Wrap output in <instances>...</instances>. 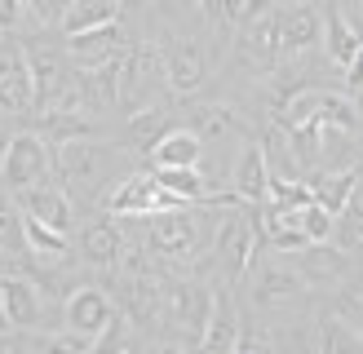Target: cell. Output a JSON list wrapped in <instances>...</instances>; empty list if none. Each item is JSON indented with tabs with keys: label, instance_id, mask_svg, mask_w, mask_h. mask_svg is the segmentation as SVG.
Masks as SVG:
<instances>
[{
	"label": "cell",
	"instance_id": "obj_30",
	"mask_svg": "<svg viewBox=\"0 0 363 354\" xmlns=\"http://www.w3.org/2000/svg\"><path fill=\"white\" fill-rule=\"evenodd\" d=\"M319 354H363V332L341 324L337 314L319 319Z\"/></svg>",
	"mask_w": 363,
	"mask_h": 354
},
{
	"label": "cell",
	"instance_id": "obj_35",
	"mask_svg": "<svg viewBox=\"0 0 363 354\" xmlns=\"http://www.w3.org/2000/svg\"><path fill=\"white\" fill-rule=\"evenodd\" d=\"M301 230H306V239L311 244H328L333 235H337V212H328L323 204H306L301 208Z\"/></svg>",
	"mask_w": 363,
	"mask_h": 354
},
{
	"label": "cell",
	"instance_id": "obj_5",
	"mask_svg": "<svg viewBox=\"0 0 363 354\" xmlns=\"http://www.w3.org/2000/svg\"><path fill=\"white\" fill-rule=\"evenodd\" d=\"M160 88H169L164 80V49L155 45H138L120 58V106L124 111H142L160 98Z\"/></svg>",
	"mask_w": 363,
	"mask_h": 354
},
{
	"label": "cell",
	"instance_id": "obj_47",
	"mask_svg": "<svg viewBox=\"0 0 363 354\" xmlns=\"http://www.w3.org/2000/svg\"><path fill=\"white\" fill-rule=\"evenodd\" d=\"M124 5H142V0H120V9H124Z\"/></svg>",
	"mask_w": 363,
	"mask_h": 354
},
{
	"label": "cell",
	"instance_id": "obj_7",
	"mask_svg": "<svg viewBox=\"0 0 363 354\" xmlns=\"http://www.w3.org/2000/svg\"><path fill=\"white\" fill-rule=\"evenodd\" d=\"M279 53H284V45H279V13L275 9L262 18H248L240 27V35H235V67L252 71V76H270Z\"/></svg>",
	"mask_w": 363,
	"mask_h": 354
},
{
	"label": "cell",
	"instance_id": "obj_26",
	"mask_svg": "<svg viewBox=\"0 0 363 354\" xmlns=\"http://www.w3.org/2000/svg\"><path fill=\"white\" fill-rule=\"evenodd\" d=\"M23 244H27V257L40 261V266H62L67 261V230H53L35 217H23Z\"/></svg>",
	"mask_w": 363,
	"mask_h": 354
},
{
	"label": "cell",
	"instance_id": "obj_19",
	"mask_svg": "<svg viewBox=\"0 0 363 354\" xmlns=\"http://www.w3.org/2000/svg\"><path fill=\"white\" fill-rule=\"evenodd\" d=\"M155 169H199V155H204V137H199L191 124H173V129L147 151Z\"/></svg>",
	"mask_w": 363,
	"mask_h": 354
},
{
	"label": "cell",
	"instance_id": "obj_11",
	"mask_svg": "<svg viewBox=\"0 0 363 354\" xmlns=\"http://www.w3.org/2000/svg\"><path fill=\"white\" fill-rule=\"evenodd\" d=\"M359 45H363V9H350L346 0H333L328 13H323V49H328V58L346 71L354 62Z\"/></svg>",
	"mask_w": 363,
	"mask_h": 354
},
{
	"label": "cell",
	"instance_id": "obj_15",
	"mask_svg": "<svg viewBox=\"0 0 363 354\" xmlns=\"http://www.w3.org/2000/svg\"><path fill=\"white\" fill-rule=\"evenodd\" d=\"M155 200H160V182H155V173L133 169L120 186L106 190L102 208H106V212H116V217H151V212H155Z\"/></svg>",
	"mask_w": 363,
	"mask_h": 354
},
{
	"label": "cell",
	"instance_id": "obj_36",
	"mask_svg": "<svg viewBox=\"0 0 363 354\" xmlns=\"http://www.w3.org/2000/svg\"><path fill=\"white\" fill-rule=\"evenodd\" d=\"M337 244L346 248V253L363 257V204H350L346 212L337 217Z\"/></svg>",
	"mask_w": 363,
	"mask_h": 354
},
{
	"label": "cell",
	"instance_id": "obj_29",
	"mask_svg": "<svg viewBox=\"0 0 363 354\" xmlns=\"http://www.w3.org/2000/svg\"><path fill=\"white\" fill-rule=\"evenodd\" d=\"M106 23H120V0H71V9L58 27L67 35H80V31H94Z\"/></svg>",
	"mask_w": 363,
	"mask_h": 354
},
{
	"label": "cell",
	"instance_id": "obj_6",
	"mask_svg": "<svg viewBox=\"0 0 363 354\" xmlns=\"http://www.w3.org/2000/svg\"><path fill=\"white\" fill-rule=\"evenodd\" d=\"M257 226H252V217H244V212H226L222 222H217L213 230V253H217V266H222V275L235 283L244 279L252 270V257H257Z\"/></svg>",
	"mask_w": 363,
	"mask_h": 354
},
{
	"label": "cell",
	"instance_id": "obj_48",
	"mask_svg": "<svg viewBox=\"0 0 363 354\" xmlns=\"http://www.w3.org/2000/svg\"><path fill=\"white\" fill-rule=\"evenodd\" d=\"M0 354H5V332H0Z\"/></svg>",
	"mask_w": 363,
	"mask_h": 354
},
{
	"label": "cell",
	"instance_id": "obj_14",
	"mask_svg": "<svg viewBox=\"0 0 363 354\" xmlns=\"http://www.w3.org/2000/svg\"><path fill=\"white\" fill-rule=\"evenodd\" d=\"M266 190H270V169H266L262 142H244L240 155H235V169H230V195L244 208H257V204H266Z\"/></svg>",
	"mask_w": 363,
	"mask_h": 354
},
{
	"label": "cell",
	"instance_id": "obj_28",
	"mask_svg": "<svg viewBox=\"0 0 363 354\" xmlns=\"http://www.w3.org/2000/svg\"><path fill=\"white\" fill-rule=\"evenodd\" d=\"M191 129L199 133V137H226V133H240V137H248V124H244V115L235 111V106H226V102H204V106H195V115H191Z\"/></svg>",
	"mask_w": 363,
	"mask_h": 354
},
{
	"label": "cell",
	"instance_id": "obj_44",
	"mask_svg": "<svg viewBox=\"0 0 363 354\" xmlns=\"http://www.w3.org/2000/svg\"><path fill=\"white\" fill-rule=\"evenodd\" d=\"M9 137H13V133H5V129H0V159H5V151H9Z\"/></svg>",
	"mask_w": 363,
	"mask_h": 354
},
{
	"label": "cell",
	"instance_id": "obj_42",
	"mask_svg": "<svg viewBox=\"0 0 363 354\" xmlns=\"http://www.w3.org/2000/svg\"><path fill=\"white\" fill-rule=\"evenodd\" d=\"M155 354H195V346H177V341H169V346H160Z\"/></svg>",
	"mask_w": 363,
	"mask_h": 354
},
{
	"label": "cell",
	"instance_id": "obj_3",
	"mask_svg": "<svg viewBox=\"0 0 363 354\" xmlns=\"http://www.w3.org/2000/svg\"><path fill=\"white\" fill-rule=\"evenodd\" d=\"M147 244L164 261H195L204 253V222L199 208H177V212H151L147 217Z\"/></svg>",
	"mask_w": 363,
	"mask_h": 354
},
{
	"label": "cell",
	"instance_id": "obj_17",
	"mask_svg": "<svg viewBox=\"0 0 363 354\" xmlns=\"http://www.w3.org/2000/svg\"><path fill=\"white\" fill-rule=\"evenodd\" d=\"M293 257H297V275L306 283H341L354 270V257L346 248H333V244H306Z\"/></svg>",
	"mask_w": 363,
	"mask_h": 354
},
{
	"label": "cell",
	"instance_id": "obj_18",
	"mask_svg": "<svg viewBox=\"0 0 363 354\" xmlns=\"http://www.w3.org/2000/svg\"><path fill=\"white\" fill-rule=\"evenodd\" d=\"M208 76V62H204V49L195 40H177L164 49V80L173 93H195Z\"/></svg>",
	"mask_w": 363,
	"mask_h": 354
},
{
	"label": "cell",
	"instance_id": "obj_38",
	"mask_svg": "<svg viewBox=\"0 0 363 354\" xmlns=\"http://www.w3.org/2000/svg\"><path fill=\"white\" fill-rule=\"evenodd\" d=\"M235 354H279V350H275V341H270V336H262V332H244L240 346H235Z\"/></svg>",
	"mask_w": 363,
	"mask_h": 354
},
{
	"label": "cell",
	"instance_id": "obj_23",
	"mask_svg": "<svg viewBox=\"0 0 363 354\" xmlns=\"http://www.w3.org/2000/svg\"><path fill=\"white\" fill-rule=\"evenodd\" d=\"M80 257L98 270H116L120 257H124V230L111 222H94L80 230Z\"/></svg>",
	"mask_w": 363,
	"mask_h": 354
},
{
	"label": "cell",
	"instance_id": "obj_8",
	"mask_svg": "<svg viewBox=\"0 0 363 354\" xmlns=\"http://www.w3.org/2000/svg\"><path fill=\"white\" fill-rule=\"evenodd\" d=\"M111 301H116V310L129 319L133 328H151L155 319L164 314V279H155L151 270H138V275L120 270Z\"/></svg>",
	"mask_w": 363,
	"mask_h": 354
},
{
	"label": "cell",
	"instance_id": "obj_33",
	"mask_svg": "<svg viewBox=\"0 0 363 354\" xmlns=\"http://www.w3.org/2000/svg\"><path fill=\"white\" fill-rule=\"evenodd\" d=\"M333 314L341 324H350L363 332V279H341V288L333 297Z\"/></svg>",
	"mask_w": 363,
	"mask_h": 354
},
{
	"label": "cell",
	"instance_id": "obj_45",
	"mask_svg": "<svg viewBox=\"0 0 363 354\" xmlns=\"http://www.w3.org/2000/svg\"><path fill=\"white\" fill-rule=\"evenodd\" d=\"M354 177H359V186H363V159H359V164H354Z\"/></svg>",
	"mask_w": 363,
	"mask_h": 354
},
{
	"label": "cell",
	"instance_id": "obj_27",
	"mask_svg": "<svg viewBox=\"0 0 363 354\" xmlns=\"http://www.w3.org/2000/svg\"><path fill=\"white\" fill-rule=\"evenodd\" d=\"M173 111L169 106H160V102H151V106H142V111H133L129 115V124H124V133H129V142H133V151H151L160 137H164L169 129H173Z\"/></svg>",
	"mask_w": 363,
	"mask_h": 354
},
{
	"label": "cell",
	"instance_id": "obj_46",
	"mask_svg": "<svg viewBox=\"0 0 363 354\" xmlns=\"http://www.w3.org/2000/svg\"><path fill=\"white\" fill-rule=\"evenodd\" d=\"M0 279H5V253H0Z\"/></svg>",
	"mask_w": 363,
	"mask_h": 354
},
{
	"label": "cell",
	"instance_id": "obj_41",
	"mask_svg": "<svg viewBox=\"0 0 363 354\" xmlns=\"http://www.w3.org/2000/svg\"><path fill=\"white\" fill-rule=\"evenodd\" d=\"M270 9H275V0H244V23H248V18L270 13Z\"/></svg>",
	"mask_w": 363,
	"mask_h": 354
},
{
	"label": "cell",
	"instance_id": "obj_31",
	"mask_svg": "<svg viewBox=\"0 0 363 354\" xmlns=\"http://www.w3.org/2000/svg\"><path fill=\"white\" fill-rule=\"evenodd\" d=\"M315 124H323V129H341V133H354L359 129V111H354V102L346 93H328V88H323Z\"/></svg>",
	"mask_w": 363,
	"mask_h": 354
},
{
	"label": "cell",
	"instance_id": "obj_20",
	"mask_svg": "<svg viewBox=\"0 0 363 354\" xmlns=\"http://www.w3.org/2000/svg\"><path fill=\"white\" fill-rule=\"evenodd\" d=\"M240 336H244V328H240V310L230 306L226 292H217L213 314H208V328H204V336H199L195 354H235Z\"/></svg>",
	"mask_w": 363,
	"mask_h": 354
},
{
	"label": "cell",
	"instance_id": "obj_9",
	"mask_svg": "<svg viewBox=\"0 0 363 354\" xmlns=\"http://www.w3.org/2000/svg\"><path fill=\"white\" fill-rule=\"evenodd\" d=\"M248 275H252V301L262 310H288L306 292V279L297 275V266H284V261H262Z\"/></svg>",
	"mask_w": 363,
	"mask_h": 354
},
{
	"label": "cell",
	"instance_id": "obj_16",
	"mask_svg": "<svg viewBox=\"0 0 363 354\" xmlns=\"http://www.w3.org/2000/svg\"><path fill=\"white\" fill-rule=\"evenodd\" d=\"M31 62V84H35V111H49L53 102H58L71 84H76V76H71V67L62 53L53 49H40V53H27Z\"/></svg>",
	"mask_w": 363,
	"mask_h": 354
},
{
	"label": "cell",
	"instance_id": "obj_43",
	"mask_svg": "<svg viewBox=\"0 0 363 354\" xmlns=\"http://www.w3.org/2000/svg\"><path fill=\"white\" fill-rule=\"evenodd\" d=\"M0 332H9V314H5V292H0Z\"/></svg>",
	"mask_w": 363,
	"mask_h": 354
},
{
	"label": "cell",
	"instance_id": "obj_37",
	"mask_svg": "<svg viewBox=\"0 0 363 354\" xmlns=\"http://www.w3.org/2000/svg\"><path fill=\"white\" fill-rule=\"evenodd\" d=\"M27 9L40 18V23H62L67 9H71V0H27Z\"/></svg>",
	"mask_w": 363,
	"mask_h": 354
},
{
	"label": "cell",
	"instance_id": "obj_4",
	"mask_svg": "<svg viewBox=\"0 0 363 354\" xmlns=\"http://www.w3.org/2000/svg\"><path fill=\"white\" fill-rule=\"evenodd\" d=\"M53 177V142L45 133H13L9 151L0 159V182H5L9 195L45 186Z\"/></svg>",
	"mask_w": 363,
	"mask_h": 354
},
{
	"label": "cell",
	"instance_id": "obj_40",
	"mask_svg": "<svg viewBox=\"0 0 363 354\" xmlns=\"http://www.w3.org/2000/svg\"><path fill=\"white\" fill-rule=\"evenodd\" d=\"M346 88H354V93L363 88V45H359V53H354V62L346 67Z\"/></svg>",
	"mask_w": 363,
	"mask_h": 354
},
{
	"label": "cell",
	"instance_id": "obj_13",
	"mask_svg": "<svg viewBox=\"0 0 363 354\" xmlns=\"http://www.w3.org/2000/svg\"><path fill=\"white\" fill-rule=\"evenodd\" d=\"M0 111L5 115L35 111V84H31L27 49H0Z\"/></svg>",
	"mask_w": 363,
	"mask_h": 354
},
{
	"label": "cell",
	"instance_id": "obj_32",
	"mask_svg": "<svg viewBox=\"0 0 363 354\" xmlns=\"http://www.w3.org/2000/svg\"><path fill=\"white\" fill-rule=\"evenodd\" d=\"M89 354H138V336L129 332V319L116 314L111 324L102 328V336L94 346H89Z\"/></svg>",
	"mask_w": 363,
	"mask_h": 354
},
{
	"label": "cell",
	"instance_id": "obj_25",
	"mask_svg": "<svg viewBox=\"0 0 363 354\" xmlns=\"http://www.w3.org/2000/svg\"><path fill=\"white\" fill-rule=\"evenodd\" d=\"M0 292H5V314L9 328H40V292L31 288V279L23 275H5L0 279Z\"/></svg>",
	"mask_w": 363,
	"mask_h": 354
},
{
	"label": "cell",
	"instance_id": "obj_22",
	"mask_svg": "<svg viewBox=\"0 0 363 354\" xmlns=\"http://www.w3.org/2000/svg\"><path fill=\"white\" fill-rule=\"evenodd\" d=\"M323 40V18L315 5H293V9H284L279 13V45L284 53H306V49H315Z\"/></svg>",
	"mask_w": 363,
	"mask_h": 354
},
{
	"label": "cell",
	"instance_id": "obj_2",
	"mask_svg": "<svg viewBox=\"0 0 363 354\" xmlns=\"http://www.w3.org/2000/svg\"><path fill=\"white\" fill-rule=\"evenodd\" d=\"M213 301H217V292L204 288V283L173 279V283H164V314L160 319L169 324V332L182 346H199V336L208 328V314H213Z\"/></svg>",
	"mask_w": 363,
	"mask_h": 354
},
{
	"label": "cell",
	"instance_id": "obj_1",
	"mask_svg": "<svg viewBox=\"0 0 363 354\" xmlns=\"http://www.w3.org/2000/svg\"><path fill=\"white\" fill-rule=\"evenodd\" d=\"M133 169H138L133 147H111V142H94V137L53 142V173H58L62 186L76 190L80 200L102 204L106 190L120 186Z\"/></svg>",
	"mask_w": 363,
	"mask_h": 354
},
{
	"label": "cell",
	"instance_id": "obj_10",
	"mask_svg": "<svg viewBox=\"0 0 363 354\" xmlns=\"http://www.w3.org/2000/svg\"><path fill=\"white\" fill-rule=\"evenodd\" d=\"M116 314L120 310H116V301L106 288H71V297H67V332L84 336L89 346L98 341L102 328L111 324Z\"/></svg>",
	"mask_w": 363,
	"mask_h": 354
},
{
	"label": "cell",
	"instance_id": "obj_12",
	"mask_svg": "<svg viewBox=\"0 0 363 354\" xmlns=\"http://www.w3.org/2000/svg\"><path fill=\"white\" fill-rule=\"evenodd\" d=\"M67 53L80 71L84 67H106V62H120L129 53V35H124L120 23H106L94 31H80V35H67Z\"/></svg>",
	"mask_w": 363,
	"mask_h": 354
},
{
	"label": "cell",
	"instance_id": "obj_34",
	"mask_svg": "<svg viewBox=\"0 0 363 354\" xmlns=\"http://www.w3.org/2000/svg\"><path fill=\"white\" fill-rule=\"evenodd\" d=\"M0 248L5 253H27L23 244V208L13 195H0Z\"/></svg>",
	"mask_w": 363,
	"mask_h": 354
},
{
	"label": "cell",
	"instance_id": "obj_21",
	"mask_svg": "<svg viewBox=\"0 0 363 354\" xmlns=\"http://www.w3.org/2000/svg\"><path fill=\"white\" fill-rule=\"evenodd\" d=\"M18 200V208H23V217H35V222H45V226H53V230H71V200H67V190H58V186H31V190H18L13 195Z\"/></svg>",
	"mask_w": 363,
	"mask_h": 354
},
{
	"label": "cell",
	"instance_id": "obj_39",
	"mask_svg": "<svg viewBox=\"0 0 363 354\" xmlns=\"http://www.w3.org/2000/svg\"><path fill=\"white\" fill-rule=\"evenodd\" d=\"M27 13V0H0V31H13Z\"/></svg>",
	"mask_w": 363,
	"mask_h": 354
},
{
	"label": "cell",
	"instance_id": "obj_24",
	"mask_svg": "<svg viewBox=\"0 0 363 354\" xmlns=\"http://www.w3.org/2000/svg\"><path fill=\"white\" fill-rule=\"evenodd\" d=\"M311 182V195H315V204H323L328 212H346L354 204V195H359V177L354 169H328V173H311L306 177Z\"/></svg>",
	"mask_w": 363,
	"mask_h": 354
}]
</instances>
